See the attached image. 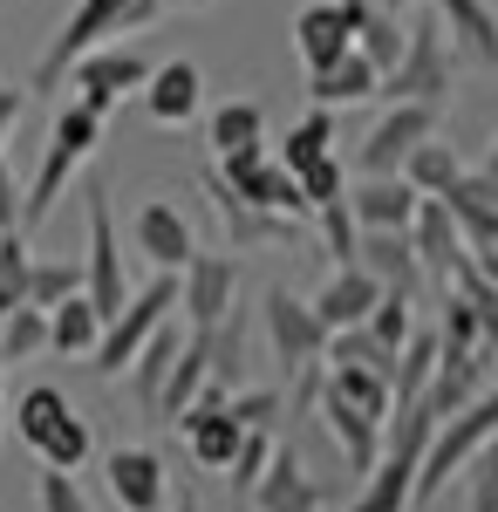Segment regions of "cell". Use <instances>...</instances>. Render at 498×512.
Returning a JSON list of instances; mask_svg holds the SVG:
<instances>
[{
    "label": "cell",
    "instance_id": "6da1fadb",
    "mask_svg": "<svg viewBox=\"0 0 498 512\" xmlns=\"http://www.w3.org/2000/svg\"><path fill=\"white\" fill-rule=\"evenodd\" d=\"M437 431V417L423 403H403L383 417V458L348 485V499L335 512H410V492H417V465H423V444Z\"/></svg>",
    "mask_w": 498,
    "mask_h": 512
},
{
    "label": "cell",
    "instance_id": "7a4b0ae2",
    "mask_svg": "<svg viewBox=\"0 0 498 512\" xmlns=\"http://www.w3.org/2000/svg\"><path fill=\"white\" fill-rule=\"evenodd\" d=\"M157 14H164V0H76V7H69V21L55 28V41L41 48L28 89H41V96H48V89H62V82H69V69H76L89 48L137 35V28H151Z\"/></svg>",
    "mask_w": 498,
    "mask_h": 512
},
{
    "label": "cell",
    "instance_id": "3957f363",
    "mask_svg": "<svg viewBox=\"0 0 498 512\" xmlns=\"http://www.w3.org/2000/svg\"><path fill=\"white\" fill-rule=\"evenodd\" d=\"M103 130H110V117H96L89 103H76V96L55 110V123H48V151H41V171H35V185L21 192V233L41 226V219L62 205V192L76 185V171L96 158Z\"/></svg>",
    "mask_w": 498,
    "mask_h": 512
},
{
    "label": "cell",
    "instance_id": "277c9868",
    "mask_svg": "<svg viewBox=\"0 0 498 512\" xmlns=\"http://www.w3.org/2000/svg\"><path fill=\"white\" fill-rule=\"evenodd\" d=\"M14 437L35 451L41 465H55V472H82L89 465V451H96V437H89V424L76 417V403L55 390V383H35V390H21V403H14Z\"/></svg>",
    "mask_w": 498,
    "mask_h": 512
},
{
    "label": "cell",
    "instance_id": "5b68a950",
    "mask_svg": "<svg viewBox=\"0 0 498 512\" xmlns=\"http://www.w3.org/2000/svg\"><path fill=\"white\" fill-rule=\"evenodd\" d=\"M451 89H458V55H451V41H444L437 21H417V28L403 35L396 69H383L376 96H383V103H430V110H444Z\"/></svg>",
    "mask_w": 498,
    "mask_h": 512
},
{
    "label": "cell",
    "instance_id": "8992f818",
    "mask_svg": "<svg viewBox=\"0 0 498 512\" xmlns=\"http://www.w3.org/2000/svg\"><path fill=\"white\" fill-rule=\"evenodd\" d=\"M485 437H498V383L485 396H471L464 410H451L437 431H430V444H423V465H417V492H410V506H430L444 485H451V472H464V458L485 444Z\"/></svg>",
    "mask_w": 498,
    "mask_h": 512
},
{
    "label": "cell",
    "instance_id": "52a82bcc",
    "mask_svg": "<svg viewBox=\"0 0 498 512\" xmlns=\"http://www.w3.org/2000/svg\"><path fill=\"white\" fill-rule=\"evenodd\" d=\"M164 315H178V274H151L144 287H130V301L103 321V342L89 349V369H96V376H123L130 355L157 335Z\"/></svg>",
    "mask_w": 498,
    "mask_h": 512
},
{
    "label": "cell",
    "instance_id": "ba28073f",
    "mask_svg": "<svg viewBox=\"0 0 498 512\" xmlns=\"http://www.w3.org/2000/svg\"><path fill=\"white\" fill-rule=\"evenodd\" d=\"M260 328H267V349L273 362L287 369V376H301V369H321V349H328V328L314 321L301 294H287V287H267L260 294Z\"/></svg>",
    "mask_w": 498,
    "mask_h": 512
},
{
    "label": "cell",
    "instance_id": "9c48e42d",
    "mask_svg": "<svg viewBox=\"0 0 498 512\" xmlns=\"http://www.w3.org/2000/svg\"><path fill=\"white\" fill-rule=\"evenodd\" d=\"M82 294H89V308H96L103 321L130 301L123 246H116V212H110V185H89V260H82Z\"/></svg>",
    "mask_w": 498,
    "mask_h": 512
},
{
    "label": "cell",
    "instance_id": "30bf717a",
    "mask_svg": "<svg viewBox=\"0 0 498 512\" xmlns=\"http://www.w3.org/2000/svg\"><path fill=\"white\" fill-rule=\"evenodd\" d=\"M144 82H151V62L137 48H123V41H103V48H89L76 69H69L62 89H76V103H89L96 117H116V103L130 89H144Z\"/></svg>",
    "mask_w": 498,
    "mask_h": 512
},
{
    "label": "cell",
    "instance_id": "8fae6325",
    "mask_svg": "<svg viewBox=\"0 0 498 512\" xmlns=\"http://www.w3.org/2000/svg\"><path fill=\"white\" fill-rule=\"evenodd\" d=\"M239 308V253H192L178 267V321L212 328Z\"/></svg>",
    "mask_w": 498,
    "mask_h": 512
},
{
    "label": "cell",
    "instance_id": "7c38bea8",
    "mask_svg": "<svg viewBox=\"0 0 498 512\" xmlns=\"http://www.w3.org/2000/svg\"><path fill=\"white\" fill-rule=\"evenodd\" d=\"M437 123H444V110H430V103H389L383 117H376V130L362 137V151H355L362 178H389V171H403V158L417 151Z\"/></svg>",
    "mask_w": 498,
    "mask_h": 512
},
{
    "label": "cell",
    "instance_id": "4fadbf2b",
    "mask_svg": "<svg viewBox=\"0 0 498 512\" xmlns=\"http://www.w3.org/2000/svg\"><path fill=\"white\" fill-rule=\"evenodd\" d=\"M103 485H110L116 512H171V472L151 444H116L103 451Z\"/></svg>",
    "mask_w": 498,
    "mask_h": 512
},
{
    "label": "cell",
    "instance_id": "5bb4252c",
    "mask_svg": "<svg viewBox=\"0 0 498 512\" xmlns=\"http://www.w3.org/2000/svg\"><path fill=\"white\" fill-rule=\"evenodd\" d=\"M212 171H219V178H226L246 205L280 212V219H307L301 185H294V171H280V158H273V151H239V158H219Z\"/></svg>",
    "mask_w": 498,
    "mask_h": 512
},
{
    "label": "cell",
    "instance_id": "9a60e30c",
    "mask_svg": "<svg viewBox=\"0 0 498 512\" xmlns=\"http://www.w3.org/2000/svg\"><path fill=\"white\" fill-rule=\"evenodd\" d=\"M130 239H137V253L151 260L157 274H178V267L198 253L192 219H185L171 198H144V205H137V219H130Z\"/></svg>",
    "mask_w": 498,
    "mask_h": 512
},
{
    "label": "cell",
    "instance_id": "2e32d148",
    "mask_svg": "<svg viewBox=\"0 0 498 512\" xmlns=\"http://www.w3.org/2000/svg\"><path fill=\"white\" fill-rule=\"evenodd\" d=\"M348 41H355V0H307L301 14H294V55H301V69H328V62H342Z\"/></svg>",
    "mask_w": 498,
    "mask_h": 512
},
{
    "label": "cell",
    "instance_id": "e0dca14e",
    "mask_svg": "<svg viewBox=\"0 0 498 512\" xmlns=\"http://www.w3.org/2000/svg\"><path fill=\"white\" fill-rule=\"evenodd\" d=\"M260 512H328V485L301 465L294 444H273V465L260 472V485L246 492Z\"/></svg>",
    "mask_w": 498,
    "mask_h": 512
},
{
    "label": "cell",
    "instance_id": "ac0fdd59",
    "mask_svg": "<svg viewBox=\"0 0 498 512\" xmlns=\"http://www.w3.org/2000/svg\"><path fill=\"white\" fill-rule=\"evenodd\" d=\"M492 390V355L485 349H437V376H430V390H423V410L444 424L451 410H464L471 396Z\"/></svg>",
    "mask_w": 498,
    "mask_h": 512
},
{
    "label": "cell",
    "instance_id": "d6986e66",
    "mask_svg": "<svg viewBox=\"0 0 498 512\" xmlns=\"http://www.w3.org/2000/svg\"><path fill=\"white\" fill-rule=\"evenodd\" d=\"M417 205H423V198H417V185H410L403 171L348 185V212H355V226H362V233H410Z\"/></svg>",
    "mask_w": 498,
    "mask_h": 512
},
{
    "label": "cell",
    "instance_id": "ffe728a7",
    "mask_svg": "<svg viewBox=\"0 0 498 512\" xmlns=\"http://www.w3.org/2000/svg\"><path fill=\"white\" fill-rule=\"evenodd\" d=\"M205 198H212V212H219V226H226L232 253H253V246H280V239L294 233V219H280V212H260V205H246V198L232 192L219 171H205Z\"/></svg>",
    "mask_w": 498,
    "mask_h": 512
},
{
    "label": "cell",
    "instance_id": "44dd1931",
    "mask_svg": "<svg viewBox=\"0 0 498 512\" xmlns=\"http://www.w3.org/2000/svg\"><path fill=\"white\" fill-rule=\"evenodd\" d=\"M437 7V28L451 41V55L478 62V69H498V7L492 0H430Z\"/></svg>",
    "mask_w": 498,
    "mask_h": 512
},
{
    "label": "cell",
    "instance_id": "7402d4cb",
    "mask_svg": "<svg viewBox=\"0 0 498 512\" xmlns=\"http://www.w3.org/2000/svg\"><path fill=\"white\" fill-rule=\"evenodd\" d=\"M376 301H383V280L369 274V267H335V274L321 280V294H314L307 308H314V321L335 335V328H362Z\"/></svg>",
    "mask_w": 498,
    "mask_h": 512
},
{
    "label": "cell",
    "instance_id": "603a6c76",
    "mask_svg": "<svg viewBox=\"0 0 498 512\" xmlns=\"http://www.w3.org/2000/svg\"><path fill=\"white\" fill-rule=\"evenodd\" d=\"M198 103H205V76H198V62H157V69H151V82H144V110H151V123L178 130V123L198 117Z\"/></svg>",
    "mask_w": 498,
    "mask_h": 512
},
{
    "label": "cell",
    "instance_id": "cb8c5ba5",
    "mask_svg": "<svg viewBox=\"0 0 498 512\" xmlns=\"http://www.w3.org/2000/svg\"><path fill=\"white\" fill-rule=\"evenodd\" d=\"M355 267H369L389 294H410V301H417V287H423V260H417V246H410V233H362L355 239Z\"/></svg>",
    "mask_w": 498,
    "mask_h": 512
},
{
    "label": "cell",
    "instance_id": "d4e9b609",
    "mask_svg": "<svg viewBox=\"0 0 498 512\" xmlns=\"http://www.w3.org/2000/svg\"><path fill=\"white\" fill-rule=\"evenodd\" d=\"M410 246H417V260H423V274H430V280H451V267L464 260V233H458V219L444 212V198H423V205H417V219H410Z\"/></svg>",
    "mask_w": 498,
    "mask_h": 512
},
{
    "label": "cell",
    "instance_id": "484cf974",
    "mask_svg": "<svg viewBox=\"0 0 498 512\" xmlns=\"http://www.w3.org/2000/svg\"><path fill=\"white\" fill-rule=\"evenodd\" d=\"M205 376H212V328H185V349H178L171 376H164V390H157V417L171 424V417L205 390Z\"/></svg>",
    "mask_w": 498,
    "mask_h": 512
},
{
    "label": "cell",
    "instance_id": "4316f807",
    "mask_svg": "<svg viewBox=\"0 0 498 512\" xmlns=\"http://www.w3.org/2000/svg\"><path fill=\"white\" fill-rule=\"evenodd\" d=\"M178 349H185V321L164 315V321H157V335H151L137 355H130V390H137V403H144L151 417H157V390H164V376H171Z\"/></svg>",
    "mask_w": 498,
    "mask_h": 512
},
{
    "label": "cell",
    "instance_id": "83f0119b",
    "mask_svg": "<svg viewBox=\"0 0 498 512\" xmlns=\"http://www.w3.org/2000/svg\"><path fill=\"white\" fill-rule=\"evenodd\" d=\"M205 144H212V158L267 151V110H260V103H246V96L219 103V110H212V123H205Z\"/></svg>",
    "mask_w": 498,
    "mask_h": 512
},
{
    "label": "cell",
    "instance_id": "f1b7e54d",
    "mask_svg": "<svg viewBox=\"0 0 498 512\" xmlns=\"http://www.w3.org/2000/svg\"><path fill=\"white\" fill-rule=\"evenodd\" d=\"M403 35H410V28H403V14H389V7H376V0H355V41H348V48H355L376 76H383V69H396Z\"/></svg>",
    "mask_w": 498,
    "mask_h": 512
},
{
    "label": "cell",
    "instance_id": "f546056e",
    "mask_svg": "<svg viewBox=\"0 0 498 512\" xmlns=\"http://www.w3.org/2000/svg\"><path fill=\"white\" fill-rule=\"evenodd\" d=\"M403 178L417 185V198H444V192H451V185L464 178V158H458V144H451L444 130H430V137H423L417 151L403 158Z\"/></svg>",
    "mask_w": 498,
    "mask_h": 512
},
{
    "label": "cell",
    "instance_id": "4dcf8cb0",
    "mask_svg": "<svg viewBox=\"0 0 498 512\" xmlns=\"http://www.w3.org/2000/svg\"><path fill=\"white\" fill-rule=\"evenodd\" d=\"M376 82H383V76L348 48L342 62H328V69H314V76H307V96H314L321 110H335V103L348 110V103H369V96H376Z\"/></svg>",
    "mask_w": 498,
    "mask_h": 512
},
{
    "label": "cell",
    "instance_id": "1f68e13d",
    "mask_svg": "<svg viewBox=\"0 0 498 512\" xmlns=\"http://www.w3.org/2000/svg\"><path fill=\"white\" fill-rule=\"evenodd\" d=\"M96 342H103V315L89 308V294H69L48 308V349L55 355H89Z\"/></svg>",
    "mask_w": 498,
    "mask_h": 512
},
{
    "label": "cell",
    "instance_id": "d6a6232c",
    "mask_svg": "<svg viewBox=\"0 0 498 512\" xmlns=\"http://www.w3.org/2000/svg\"><path fill=\"white\" fill-rule=\"evenodd\" d=\"M430 376H437V328H417L403 349H396V376H389V403L403 410V403H423L430 390Z\"/></svg>",
    "mask_w": 498,
    "mask_h": 512
},
{
    "label": "cell",
    "instance_id": "836d02e7",
    "mask_svg": "<svg viewBox=\"0 0 498 512\" xmlns=\"http://www.w3.org/2000/svg\"><path fill=\"white\" fill-rule=\"evenodd\" d=\"M328 151H335V110H321V103H314V110L287 130V144H280V171H294V178H301L307 164H321Z\"/></svg>",
    "mask_w": 498,
    "mask_h": 512
},
{
    "label": "cell",
    "instance_id": "e575fe53",
    "mask_svg": "<svg viewBox=\"0 0 498 512\" xmlns=\"http://www.w3.org/2000/svg\"><path fill=\"white\" fill-rule=\"evenodd\" d=\"M444 287H458L464 301H471V315H478V335H485V355L498 362V280H485L478 267H471V260H458Z\"/></svg>",
    "mask_w": 498,
    "mask_h": 512
},
{
    "label": "cell",
    "instance_id": "d590c367",
    "mask_svg": "<svg viewBox=\"0 0 498 512\" xmlns=\"http://www.w3.org/2000/svg\"><path fill=\"white\" fill-rule=\"evenodd\" d=\"M239 376H246V315L232 308L226 321H212V376L205 383H219V390H239Z\"/></svg>",
    "mask_w": 498,
    "mask_h": 512
},
{
    "label": "cell",
    "instance_id": "8d00e7d4",
    "mask_svg": "<svg viewBox=\"0 0 498 512\" xmlns=\"http://www.w3.org/2000/svg\"><path fill=\"white\" fill-rule=\"evenodd\" d=\"M69 294H82V267L76 260H28V301L21 308H55V301H69Z\"/></svg>",
    "mask_w": 498,
    "mask_h": 512
},
{
    "label": "cell",
    "instance_id": "74e56055",
    "mask_svg": "<svg viewBox=\"0 0 498 512\" xmlns=\"http://www.w3.org/2000/svg\"><path fill=\"white\" fill-rule=\"evenodd\" d=\"M48 349V315L41 308H7V328H0V362H35Z\"/></svg>",
    "mask_w": 498,
    "mask_h": 512
},
{
    "label": "cell",
    "instance_id": "f35d334b",
    "mask_svg": "<svg viewBox=\"0 0 498 512\" xmlns=\"http://www.w3.org/2000/svg\"><path fill=\"white\" fill-rule=\"evenodd\" d=\"M464 512H498V437L464 458Z\"/></svg>",
    "mask_w": 498,
    "mask_h": 512
},
{
    "label": "cell",
    "instance_id": "ab89813d",
    "mask_svg": "<svg viewBox=\"0 0 498 512\" xmlns=\"http://www.w3.org/2000/svg\"><path fill=\"white\" fill-rule=\"evenodd\" d=\"M410 308H417L410 294H389V287H383V301L369 308V321H362V328H369L383 349H403V342L417 335V315H410Z\"/></svg>",
    "mask_w": 498,
    "mask_h": 512
},
{
    "label": "cell",
    "instance_id": "60d3db41",
    "mask_svg": "<svg viewBox=\"0 0 498 512\" xmlns=\"http://www.w3.org/2000/svg\"><path fill=\"white\" fill-rule=\"evenodd\" d=\"M28 233L14 226V233H0V308H21L28 301Z\"/></svg>",
    "mask_w": 498,
    "mask_h": 512
},
{
    "label": "cell",
    "instance_id": "b9f144b4",
    "mask_svg": "<svg viewBox=\"0 0 498 512\" xmlns=\"http://www.w3.org/2000/svg\"><path fill=\"white\" fill-rule=\"evenodd\" d=\"M273 444H280L273 431H246L239 437V451H232V465H226L232 492H253V485H260V472L273 465Z\"/></svg>",
    "mask_w": 498,
    "mask_h": 512
},
{
    "label": "cell",
    "instance_id": "7bdbcfd3",
    "mask_svg": "<svg viewBox=\"0 0 498 512\" xmlns=\"http://www.w3.org/2000/svg\"><path fill=\"white\" fill-rule=\"evenodd\" d=\"M314 219H321V239H328L335 267H355V239H362V226H355V212H348V192L335 198V205H314Z\"/></svg>",
    "mask_w": 498,
    "mask_h": 512
},
{
    "label": "cell",
    "instance_id": "ee69618b",
    "mask_svg": "<svg viewBox=\"0 0 498 512\" xmlns=\"http://www.w3.org/2000/svg\"><path fill=\"white\" fill-rule=\"evenodd\" d=\"M437 349H485V335H478V315H471V301H464L458 287H444V321H437Z\"/></svg>",
    "mask_w": 498,
    "mask_h": 512
},
{
    "label": "cell",
    "instance_id": "f6af8a7d",
    "mask_svg": "<svg viewBox=\"0 0 498 512\" xmlns=\"http://www.w3.org/2000/svg\"><path fill=\"white\" fill-rule=\"evenodd\" d=\"M294 185H301V198H307V219H314V205H335V198L348 192L342 151H328V158H321V164H307V171H301V178H294Z\"/></svg>",
    "mask_w": 498,
    "mask_h": 512
},
{
    "label": "cell",
    "instance_id": "bcb514c9",
    "mask_svg": "<svg viewBox=\"0 0 498 512\" xmlns=\"http://www.w3.org/2000/svg\"><path fill=\"white\" fill-rule=\"evenodd\" d=\"M232 424H246V431H273L280 417H287V403H280V390H232L226 396Z\"/></svg>",
    "mask_w": 498,
    "mask_h": 512
},
{
    "label": "cell",
    "instance_id": "7dc6e473",
    "mask_svg": "<svg viewBox=\"0 0 498 512\" xmlns=\"http://www.w3.org/2000/svg\"><path fill=\"white\" fill-rule=\"evenodd\" d=\"M35 506H41V512H96V506H89V492L76 485V472H55V465H41Z\"/></svg>",
    "mask_w": 498,
    "mask_h": 512
},
{
    "label": "cell",
    "instance_id": "c3c4849f",
    "mask_svg": "<svg viewBox=\"0 0 498 512\" xmlns=\"http://www.w3.org/2000/svg\"><path fill=\"white\" fill-rule=\"evenodd\" d=\"M14 226H21V178L7 164V144H0V233H14Z\"/></svg>",
    "mask_w": 498,
    "mask_h": 512
},
{
    "label": "cell",
    "instance_id": "681fc988",
    "mask_svg": "<svg viewBox=\"0 0 498 512\" xmlns=\"http://www.w3.org/2000/svg\"><path fill=\"white\" fill-rule=\"evenodd\" d=\"M21 110H28V89H14V82H0V144H7V130L21 123Z\"/></svg>",
    "mask_w": 498,
    "mask_h": 512
},
{
    "label": "cell",
    "instance_id": "f907efd6",
    "mask_svg": "<svg viewBox=\"0 0 498 512\" xmlns=\"http://www.w3.org/2000/svg\"><path fill=\"white\" fill-rule=\"evenodd\" d=\"M471 178H478V185H485V192L498 198V137H492V151H485V164H478V171H471Z\"/></svg>",
    "mask_w": 498,
    "mask_h": 512
},
{
    "label": "cell",
    "instance_id": "816d5d0a",
    "mask_svg": "<svg viewBox=\"0 0 498 512\" xmlns=\"http://www.w3.org/2000/svg\"><path fill=\"white\" fill-rule=\"evenodd\" d=\"M376 7H389V14H410V7H430V0H376Z\"/></svg>",
    "mask_w": 498,
    "mask_h": 512
},
{
    "label": "cell",
    "instance_id": "f5cc1de1",
    "mask_svg": "<svg viewBox=\"0 0 498 512\" xmlns=\"http://www.w3.org/2000/svg\"><path fill=\"white\" fill-rule=\"evenodd\" d=\"M464 260H471V253H464ZM471 267H478L485 280H498V253H492V260H471Z\"/></svg>",
    "mask_w": 498,
    "mask_h": 512
},
{
    "label": "cell",
    "instance_id": "db71d44e",
    "mask_svg": "<svg viewBox=\"0 0 498 512\" xmlns=\"http://www.w3.org/2000/svg\"><path fill=\"white\" fill-rule=\"evenodd\" d=\"M171 512H198V499H192V492H178V499H171Z\"/></svg>",
    "mask_w": 498,
    "mask_h": 512
},
{
    "label": "cell",
    "instance_id": "11a10c76",
    "mask_svg": "<svg viewBox=\"0 0 498 512\" xmlns=\"http://www.w3.org/2000/svg\"><path fill=\"white\" fill-rule=\"evenodd\" d=\"M164 7H212V0H164Z\"/></svg>",
    "mask_w": 498,
    "mask_h": 512
},
{
    "label": "cell",
    "instance_id": "9f6ffc18",
    "mask_svg": "<svg viewBox=\"0 0 498 512\" xmlns=\"http://www.w3.org/2000/svg\"><path fill=\"white\" fill-rule=\"evenodd\" d=\"M0 431H7V396H0Z\"/></svg>",
    "mask_w": 498,
    "mask_h": 512
},
{
    "label": "cell",
    "instance_id": "6f0895ef",
    "mask_svg": "<svg viewBox=\"0 0 498 512\" xmlns=\"http://www.w3.org/2000/svg\"><path fill=\"white\" fill-rule=\"evenodd\" d=\"M0 328H7V308H0Z\"/></svg>",
    "mask_w": 498,
    "mask_h": 512
},
{
    "label": "cell",
    "instance_id": "680465c9",
    "mask_svg": "<svg viewBox=\"0 0 498 512\" xmlns=\"http://www.w3.org/2000/svg\"><path fill=\"white\" fill-rule=\"evenodd\" d=\"M492 7H498V0H492Z\"/></svg>",
    "mask_w": 498,
    "mask_h": 512
}]
</instances>
